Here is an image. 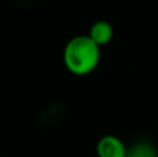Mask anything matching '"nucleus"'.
<instances>
[{
	"instance_id": "f257e3e1",
	"label": "nucleus",
	"mask_w": 158,
	"mask_h": 157,
	"mask_svg": "<svg viewBox=\"0 0 158 157\" xmlns=\"http://www.w3.org/2000/svg\"><path fill=\"white\" fill-rule=\"evenodd\" d=\"M101 50L89 35H77L65 43L63 61L67 71L75 77H85L94 71L100 64Z\"/></svg>"
},
{
	"instance_id": "f03ea898",
	"label": "nucleus",
	"mask_w": 158,
	"mask_h": 157,
	"mask_svg": "<svg viewBox=\"0 0 158 157\" xmlns=\"http://www.w3.org/2000/svg\"><path fill=\"white\" fill-rule=\"evenodd\" d=\"M128 147L115 135H104L96 145L97 157H126Z\"/></svg>"
},
{
	"instance_id": "7ed1b4c3",
	"label": "nucleus",
	"mask_w": 158,
	"mask_h": 157,
	"mask_svg": "<svg viewBox=\"0 0 158 157\" xmlns=\"http://www.w3.org/2000/svg\"><path fill=\"white\" fill-rule=\"evenodd\" d=\"M87 35L92 38L93 42H96L101 47L108 45L112 40V38H114V28H112L111 22L106 21V19H98V21L92 24Z\"/></svg>"
},
{
	"instance_id": "20e7f679",
	"label": "nucleus",
	"mask_w": 158,
	"mask_h": 157,
	"mask_svg": "<svg viewBox=\"0 0 158 157\" xmlns=\"http://www.w3.org/2000/svg\"><path fill=\"white\" fill-rule=\"evenodd\" d=\"M126 157H158V150L151 142L140 141L129 147Z\"/></svg>"
}]
</instances>
